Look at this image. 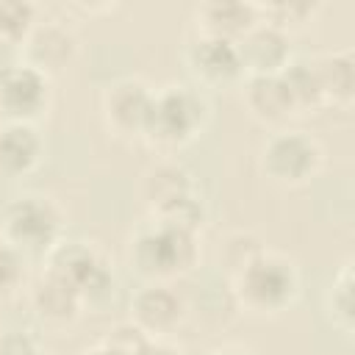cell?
<instances>
[{
	"instance_id": "6da1fadb",
	"label": "cell",
	"mask_w": 355,
	"mask_h": 355,
	"mask_svg": "<svg viewBox=\"0 0 355 355\" xmlns=\"http://www.w3.org/2000/svg\"><path fill=\"white\" fill-rule=\"evenodd\" d=\"M128 263L147 283H172L200 263V233L178 222L147 216L128 239Z\"/></svg>"
},
{
	"instance_id": "7a4b0ae2",
	"label": "cell",
	"mask_w": 355,
	"mask_h": 355,
	"mask_svg": "<svg viewBox=\"0 0 355 355\" xmlns=\"http://www.w3.org/2000/svg\"><path fill=\"white\" fill-rule=\"evenodd\" d=\"M211 122V100L194 83H164L153 92V105L141 141L161 158H172L202 136Z\"/></svg>"
},
{
	"instance_id": "3957f363",
	"label": "cell",
	"mask_w": 355,
	"mask_h": 355,
	"mask_svg": "<svg viewBox=\"0 0 355 355\" xmlns=\"http://www.w3.org/2000/svg\"><path fill=\"white\" fill-rule=\"evenodd\" d=\"M227 280H230L236 305L244 313L258 316V319L280 316L300 300V291H302L297 261L272 247L258 250Z\"/></svg>"
},
{
	"instance_id": "277c9868",
	"label": "cell",
	"mask_w": 355,
	"mask_h": 355,
	"mask_svg": "<svg viewBox=\"0 0 355 355\" xmlns=\"http://www.w3.org/2000/svg\"><path fill=\"white\" fill-rule=\"evenodd\" d=\"M64 233L67 211L50 194L19 191L0 205V241L14 247L28 263H44V258L64 241Z\"/></svg>"
},
{
	"instance_id": "5b68a950",
	"label": "cell",
	"mask_w": 355,
	"mask_h": 355,
	"mask_svg": "<svg viewBox=\"0 0 355 355\" xmlns=\"http://www.w3.org/2000/svg\"><path fill=\"white\" fill-rule=\"evenodd\" d=\"M139 194L147 205V216L178 222L197 233L208 219V205H205V197H202L191 169H186L175 158L153 161L141 172Z\"/></svg>"
},
{
	"instance_id": "8992f818",
	"label": "cell",
	"mask_w": 355,
	"mask_h": 355,
	"mask_svg": "<svg viewBox=\"0 0 355 355\" xmlns=\"http://www.w3.org/2000/svg\"><path fill=\"white\" fill-rule=\"evenodd\" d=\"M324 166V147L300 128H277L258 147V172L283 189L311 183Z\"/></svg>"
},
{
	"instance_id": "52a82bcc",
	"label": "cell",
	"mask_w": 355,
	"mask_h": 355,
	"mask_svg": "<svg viewBox=\"0 0 355 355\" xmlns=\"http://www.w3.org/2000/svg\"><path fill=\"white\" fill-rule=\"evenodd\" d=\"M42 266H47L58 277H64L80 294L86 311H97V308L108 305V300L116 291V277H114L111 261L92 241H83V239L67 241L64 239L44 258Z\"/></svg>"
},
{
	"instance_id": "ba28073f",
	"label": "cell",
	"mask_w": 355,
	"mask_h": 355,
	"mask_svg": "<svg viewBox=\"0 0 355 355\" xmlns=\"http://www.w3.org/2000/svg\"><path fill=\"white\" fill-rule=\"evenodd\" d=\"M180 58H183V67H186V72L191 78L189 83H194L205 94L208 92L239 89L244 83V78H247L239 44L227 42V39L191 33L183 42Z\"/></svg>"
},
{
	"instance_id": "9c48e42d",
	"label": "cell",
	"mask_w": 355,
	"mask_h": 355,
	"mask_svg": "<svg viewBox=\"0 0 355 355\" xmlns=\"http://www.w3.org/2000/svg\"><path fill=\"white\" fill-rule=\"evenodd\" d=\"M153 86L139 75L114 78L100 92V116L105 130L119 141H141L150 105H153Z\"/></svg>"
},
{
	"instance_id": "30bf717a",
	"label": "cell",
	"mask_w": 355,
	"mask_h": 355,
	"mask_svg": "<svg viewBox=\"0 0 355 355\" xmlns=\"http://www.w3.org/2000/svg\"><path fill=\"white\" fill-rule=\"evenodd\" d=\"M53 78L36 67L17 61L0 75V122L36 125L50 114Z\"/></svg>"
},
{
	"instance_id": "8fae6325",
	"label": "cell",
	"mask_w": 355,
	"mask_h": 355,
	"mask_svg": "<svg viewBox=\"0 0 355 355\" xmlns=\"http://www.w3.org/2000/svg\"><path fill=\"white\" fill-rule=\"evenodd\" d=\"M28 305L36 322L53 333H64L86 313L80 294L47 266H42L33 280H28Z\"/></svg>"
},
{
	"instance_id": "7c38bea8",
	"label": "cell",
	"mask_w": 355,
	"mask_h": 355,
	"mask_svg": "<svg viewBox=\"0 0 355 355\" xmlns=\"http://www.w3.org/2000/svg\"><path fill=\"white\" fill-rule=\"evenodd\" d=\"M75 55H78V36L58 17H39V22L19 44V61L36 67L47 78L64 72L75 61Z\"/></svg>"
},
{
	"instance_id": "4fadbf2b",
	"label": "cell",
	"mask_w": 355,
	"mask_h": 355,
	"mask_svg": "<svg viewBox=\"0 0 355 355\" xmlns=\"http://www.w3.org/2000/svg\"><path fill=\"white\" fill-rule=\"evenodd\" d=\"M128 322L147 338L164 341L186 322V302L169 283H144L130 297Z\"/></svg>"
},
{
	"instance_id": "5bb4252c",
	"label": "cell",
	"mask_w": 355,
	"mask_h": 355,
	"mask_svg": "<svg viewBox=\"0 0 355 355\" xmlns=\"http://www.w3.org/2000/svg\"><path fill=\"white\" fill-rule=\"evenodd\" d=\"M44 161V139L36 125L0 122V189H14Z\"/></svg>"
},
{
	"instance_id": "9a60e30c",
	"label": "cell",
	"mask_w": 355,
	"mask_h": 355,
	"mask_svg": "<svg viewBox=\"0 0 355 355\" xmlns=\"http://www.w3.org/2000/svg\"><path fill=\"white\" fill-rule=\"evenodd\" d=\"M236 44L247 75H280L294 58L291 33L266 19H258Z\"/></svg>"
},
{
	"instance_id": "2e32d148",
	"label": "cell",
	"mask_w": 355,
	"mask_h": 355,
	"mask_svg": "<svg viewBox=\"0 0 355 355\" xmlns=\"http://www.w3.org/2000/svg\"><path fill=\"white\" fill-rule=\"evenodd\" d=\"M239 89H241L247 114L261 125H269L277 130L300 116L294 94L283 72L280 75H247Z\"/></svg>"
},
{
	"instance_id": "e0dca14e",
	"label": "cell",
	"mask_w": 355,
	"mask_h": 355,
	"mask_svg": "<svg viewBox=\"0 0 355 355\" xmlns=\"http://www.w3.org/2000/svg\"><path fill=\"white\" fill-rule=\"evenodd\" d=\"M322 111H349L355 103V50L338 47L311 58Z\"/></svg>"
},
{
	"instance_id": "ac0fdd59",
	"label": "cell",
	"mask_w": 355,
	"mask_h": 355,
	"mask_svg": "<svg viewBox=\"0 0 355 355\" xmlns=\"http://www.w3.org/2000/svg\"><path fill=\"white\" fill-rule=\"evenodd\" d=\"M258 19V3L250 0H205L197 3L191 11L194 33L227 42H239Z\"/></svg>"
},
{
	"instance_id": "d6986e66",
	"label": "cell",
	"mask_w": 355,
	"mask_h": 355,
	"mask_svg": "<svg viewBox=\"0 0 355 355\" xmlns=\"http://www.w3.org/2000/svg\"><path fill=\"white\" fill-rule=\"evenodd\" d=\"M352 288H355V272H352V258H347L336 269V275L330 277V283L324 286V294H322L324 319L344 338H352V333H355V297H352Z\"/></svg>"
},
{
	"instance_id": "ffe728a7",
	"label": "cell",
	"mask_w": 355,
	"mask_h": 355,
	"mask_svg": "<svg viewBox=\"0 0 355 355\" xmlns=\"http://www.w3.org/2000/svg\"><path fill=\"white\" fill-rule=\"evenodd\" d=\"M39 17V6L31 0H0V42L19 50Z\"/></svg>"
},
{
	"instance_id": "44dd1931",
	"label": "cell",
	"mask_w": 355,
	"mask_h": 355,
	"mask_svg": "<svg viewBox=\"0 0 355 355\" xmlns=\"http://www.w3.org/2000/svg\"><path fill=\"white\" fill-rule=\"evenodd\" d=\"M322 8L324 6L316 3V0H272V3H258L261 19L275 22V25H280L288 33L294 28H302V25L313 22Z\"/></svg>"
},
{
	"instance_id": "7402d4cb",
	"label": "cell",
	"mask_w": 355,
	"mask_h": 355,
	"mask_svg": "<svg viewBox=\"0 0 355 355\" xmlns=\"http://www.w3.org/2000/svg\"><path fill=\"white\" fill-rule=\"evenodd\" d=\"M28 288V261L0 241V311L8 308Z\"/></svg>"
},
{
	"instance_id": "603a6c76",
	"label": "cell",
	"mask_w": 355,
	"mask_h": 355,
	"mask_svg": "<svg viewBox=\"0 0 355 355\" xmlns=\"http://www.w3.org/2000/svg\"><path fill=\"white\" fill-rule=\"evenodd\" d=\"M266 244L255 236V233H250V230H233V233H227L225 236V241H222V247H219V263L225 266V272H227V277L233 275V272H239L258 250H263Z\"/></svg>"
},
{
	"instance_id": "cb8c5ba5",
	"label": "cell",
	"mask_w": 355,
	"mask_h": 355,
	"mask_svg": "<svg viewBox=\"0 0 355 355\" xmlns=\"http://www.w3.org/2000/svg\"><path fill=\"white\" fill-rule=\"evenodd\" d=\"M0 355H50L39 336L28 327H6L0 330Z\"/></svg>"
},
{
	"instance_id": "d4e9b609",
	"label": "cell",
	"mask_w": 355,
	"mask_h": 355,
	"mask_svg": "<svg viewBox=\"0 0 355 355\" xmlns=\"http://www.w3.org/2000/svg\"><path fill=\"white\" fill-rule=\"evenodd\" d=\"M141 355H186L180 347H175L172 341H150L147 347H144V352Z\"/></svg>"
},
{
	"instance_id": "484cf974",
	"label": "cell",
	"mask_w": 355,
	"mask_h": 355,
	"mask_svg": "<svg viewBox=\"0 0 355 355\" xmlns=\"http://www.w3.org/2000/svg\"><path fill=\"white\" fill-rule=\"evenodd\" d=\"M17 61H19V50L11 47V44H6V42H0V75H3L8 67H14Z\"/></svg>"
},
{
	"instance_id": "4316f807",
	"label": "cell",
	"mask_w": 355,
	"mask_h": 355,
	"mask_svg": "<svg viewBox=\"0 0 355 355\" xmlns=\"http://www.w3.org/2000/svg\"><path fill=\"white\" fill-rule=\"evenodd\" d=\"M80 355H128V352H122L119 347H114V344H108L105 338H100L94 347H89V349H83Z\"/></svg>"
},
{
	"instance_id": "83f0119b",
	"label": "cell",
	"mask_w": 355,
	"mask_h": 355,
	"mask_svg": "<svg viewBox=\"0 0 355 355\" xmlns=\"http://www.w3.org/2000/svg\"><path fill=\"white\" fill-rule=\"evenodd\" d=\"M205 355H255V352L247 349V347H239V344H222V347L208 349Z\"/></svg>"
}]
</instances>
